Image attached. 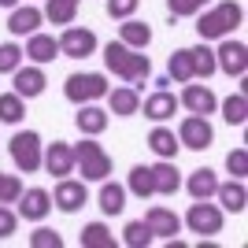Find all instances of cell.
<instances>
[{"label":"cell","instance_id":"obj_1","mask_svg":"<svg viewBox=\"0 0 248 248\" xmlns=\"http://www.w3.org/2000/svg\"><path fill=\"white\" fill-rule=\"evenodd\" d=\"M104 63H108V71L119 74V78H126V82H148V74H152V63H148V56H141L137 48H130V45L123 41H111L108 48H104Z\"/></svg>","mask_w":248,"mask_h":248},{"label":"cell","instance_id":"obj_2","mask_svg":"<svg viewBox=\"0 0 248 248\" xmlns=\"http://www.w3.org/2000/svg\"><path fill=\"white\" fill-rule=\"evenodd\" d=\"M241 19H245L241 4L226 0V4H218L215 11L200 15V22H197V33H200V41H218V37H226V33L233 30V26H241Z\"/></svg>","mask_w":248,"mask_h":248},{"label":"cell","instance_id":"obj_3","mask_svg":"<svg viewBox=\"0 0 248 248\" xmlns=\"http://www.w3.org/2000/svg\"><path fill=\"white\" fill-rule=\"evenodd\" d=\"M74 167L85 174V182H104V178L111 174V155L104 152L96 141L85 137L82 145H74Z\"/></svg>","mask_w":248,"mask_h":248},{"label":"cell","instance_id":"obj_4","mask_svg":"<svg viewBox=\"0 0 248 248\" xmlns=\"http://www.w3.org/2000/svg\"><path fill=\"white\" fill-rule=\"evenodd\" d=\"M63 93L74 104L100 100V96H108V78H104V74H71L67 85H63Z\"/></svg>","mask_w":248,"mask_h":248},{"label":"cell","instance_id":"obj_5","mask_svg":"<svg viewBox=\"0 0 248 248\" xmlns=\"http://www.w3.org/2000/svg\"><path fill=\"white\" fill-rule=\"evenodd\" d=\"M11 159H15V167H19V170L33 174V170L41 167V137L33 134V130L15 134V137H11Z\"/></svg>","mask_w":248,"mask_h":248},{"label":"cell","instance_id":"obj_6","mask_svg":"<svg viewBox=\"0 0 248 248\" xmlns=\"http://www.w3.org/2000/svg\"><path fill=\"white\" fill-rule=\"evenodd\" d=\"M211 141H215V130L207 123V115H189L186 123H182V130H178V145L193 148V152L211 148Z\"/></svg>","mask_w":248,"mask_h":248},{"label":"cell","instance_id":"obj_7","mask_svg":"<svg viewBox=\"0 0 248 248\" xmlns=\"http://www.w3.org/2000/svg\"><path fill=\"white\" fill-rule=\"evenodd\" d=\"M186 226L193 233H200V237H215L218 230H222V211L215 204H207V200H197L186 215Z\"/></svg>","mask_w":248,"mask_h":248},{"label":"cell","instance_id":"obj_8","mask_svg":"<svg viewBox=\"0 0 248 248\" xmlns=\"http://www.w3.org/2000/svg\"><path fill=\"white\" fill-rule=\"evenodd\" d=\"M60 52L67 60H85V56L96 52V33L85 30V26H67L60 37Z\"/></svg>","mask_w":248,"mask_h":248},{"label":"cell","instance_id":"obj_9","mask_svg":"<svg viewBox=\"0 0 248 248\" xmlns=\"http://www.w3.org/2000/svg\"><path fill=\"white\" fill-rule=\"evenodd\" d=\"M215 67L218 71H226L230 78H245V71H248V48H245V41H222L218 45V52H215Z\"/></svg>","mask_w":248,"mask_h":248},{"label":"cell","instance_id":"obj_10","mask_svg":"<svg viewBox=\"0 0 248 248\" xmlns=\"http://www.w3.org/2000/svg\"><path fill=\"white\" fill-rule=\"evenodd\" d=\"M41 163H45V170L48 174H71L74 170V145H67V141H56V145H48L45 148V155H41Z\"/></svg>","mask_w":248,"mask_h":248},{"label":"cell","instance_id":"obj_11","mask_svg":"<svg viewBox=\"0 0 248 248\" xmlns=\"http://www.w3.org/2000/svg\"><path fill=\"white\" fill-rule=\"evenodd\" d=\"M15 204H19V215L26 218V222H41V218L52 211V197L45 193V189H30V193H22Z\"/></svg>","mask_w":248,"mask_h":248},{"label":"cell","instance_id":"obj_12","mask_svg":"<svg viewBox=\"0 0 248 248\" xmlns=\"http://www.w3.org/2000/svg\"><path fill=\"white\" fill-rule=\"evenodd\" d=\"M85 197H89V193H85V182H71V178H63L60 186H56V197H52V200H56L60 211L74 215V211L85 204Z\"/></svg>","mask_w":248,"mask_h":248},{"label":"cell","instance_id":"obj_13","mask_svg":"<svg viewBox=\"0 0 248 248\" xmlns=\"http://www.w3.org/2000/svg\"><path fill=\"white\" fill-rule=\"evenodd\" d=\"M145 222H148V230H152V237H167V241L182 230V218H178L170 207H148Z\"/></svg>","mask_w":248,"mask_h":248},{"label":"cell","instance_id":"obj_14","mask_svg":"<svg viewBox=\"0 0 248 248\" xmlns=\"http://www.w3.org/2000/svg\"><path fill=\"white\" fill-rule=\"evenodd\" d=\"M11 74H15V93H19L22 100L45 93V71L41 67H15Z\"/></svg>","mask_w":248,"mask_h":248},{"label":"cell","instance_id":"obj_15","mask_svg":"<svg viewBox=\"0 0 248 248\" xmlns=\"http://www.w3.org/2000/svg\"><path fill=\"white\" fill-rule=\"evenodd\" d=\"M182 104H186L193 115H211L218 108L215 93H211L207 85H189V82H186V93H182Z\"/></svg>","mask_w":248,"mask_h":248},{"label":"cell","instance_id":"obj_16","mask_svg":"<svg viewBox=\"0 0 248 248\" xmlns=\"http://www.w3.org/2000/svg\"><path fill=\"white\" fill-rule=\"evenodd\" d=\"M148 170H152V186H155V193H163V197H174V193H178L182 178H178V170H174V163H170V159H163V163H155V167H148Z\"/></svg>","mask_w":248,"mask_h":248},{"label":"cell","instance_id":"obj_17","mask_svg":"<svg viewBox=\"0 0 248 248\" xmlns=\"http://www.w3.org/2000/svg\"><path fill=\"white\" fill-rule=\"evenodd\" d=\"M41 19H45V11H37V8H15V11H11V19H8V30L15 33V37H22V33H37Z\"/></svg>","mask_w":248,"mask_h":248},{"label":"cell","instance_id":"obj_18","mask_svg":"<svg viewBox=\"0 0 248 248\" xmlns=\"http://www.w3.org/2000/svg\"><path fill=\"white\" fill-rule=\"evenodd\" d=\"M56 52H60L56 37H48V33H30V41H26V52H22V56H30L33 63H52V60H56Z\"/></svg>","mask_w":248,"mask_h":248},{"label":"cell","instance_id":"obj_19","mask_svg":"<svg viewBox=\"0 0 248 248\" xmlns=\"http://www.w3.org/2000/svg\"><path fill=\"white\" fill-rule=\"evenodd\" d=\"M174 111H178V100H174V93H167V89H159V93H152L145 100V115L152 123H163V119H170Z\"/></svg>","mask_w":248,"mask_h":248},{"label":"cell","instance_id":"obj_20","mask_svg":"<svg viewBox=\"0 0 248 248\" xmlns=\"http://www.w3.org/2000/svg\"><path fill=\"white\" fill-rule=\"evenodd\" d=\"M78 130H82L85 137H96L108 130V111H100V108H93V104H82V111H78Z\"/></svg>","mask_w":248,"mask_h":248},{"label":"cell","instance_id":"obj_21","mask_svg":"<svg viewBox=\"0 0 248 248\" xmlns=\"http://www.w3.org/2000/svg\"><path fill=\"white\" fill-rule=\"evenodd\" d=\"M108 104H111V111H115V115H137V108H141L137 85H123V89H111V93H108Z\"/></svg>","mask_w":248,"mask_h":248},{"label":"cell","instance_id":"obj_22","mask_svg":"<svg viewBox=\"0 0 248 248\" xmlns=\"http://www.w3.org/2000/svg\"><path fill=\"white\" fill-rule=\"evenodd\" d=\"M218 189V178L215 170H207V167H200V170H193V178H189V197L193 200H211Z\"/></svg>","mask_w":248,"mask_h":248},{"label":"cell","instance_id":"obj_23","mask_svg":"<svg viewBox=\"0 0 248 248\" xmlns=\"http://www.w3.org/2000/svg\"><path fill=\"white\" fill-rule=\"evenodd\" d=\"M119 41L130 45V48H148L152 30H148L145 22H137V19H123V26H119Z\"/></svg>","mask_w":248,"mask_h":248},{"label":"cell","instance_id":"obj_24","mask_svg":"<svg viewBox=\"0 0 248 248\" xmlns=\"http://www.w3.org/2000/svg\"><path fill=\"white\" fill-rule=\"evenodd\" d=\"M126 207V189L119 186V182H108L104 178V186H100V211L104 215H119Z\"/></svg>","mask_w":248,"mask_h":248},{"label":"cell","instance_id":"obj_25","mask_svg":"<svg viewBox=\"0 0 248 248\" xmlns=\"http://www.w3.org/2000/svg\"><path fill=\"white\" fill-rule=\"evenodd\" d=\"M148 148H152V152L159 155V159H174V155H178V148H182V145H178V137L170 134V130L155 126L152 134H148Z\"/></svg>","mask_w":248,"mask_h":248},{"label":"cell","instance_id":"obj_26","mask_svg":"<svg viewBox=\"0 0 248 248\" xmlns=\"http://www.w3.org/2000/svg\"><path fill=\"white\" fill-rule=\"evenodd\" d=\"M215 197H218V204L226 207V211L241 215V211H245L248 193H245V186H241V182H226V186H218V189H215Z\"/></svg>","mask_w":248,"mask_h":248},{"label":"cell","instance_id":"obj_27","mask_svg":"<svg viewBox=\"0 0 248 248\" xmlns=\"http://www.w3.org/2000/svg\"><path fill=\"white\" fill-rule=\"evenodd\" d=\"M189 60H193V78H211V74L218 71V67H215V52L207 48V45L189 48Z\"/></svg>","mask_w":248,"mask_h":248},{"label":"cell","instance_id":"obj_28","mask_svg":"<svg viewBox=\"0 0 248 248\" xmlns=\"http://www.w3.org/2000/svg\"><path fill=\"white\" fill-rule=\"evenodd\" d=\"M222 119H226L230 126H245V119H248V96L245 93L226 96V100H222Z\"/></svg>","mask_w":248,"mask_h":248},{"label":"cell","instance_id":"obj_29","mask_svg":"<svg viewBox=\"0 0 248 248\" xmlns=\"http://www.w3.org/2000/svg\"><path fill=\"white\" fill-rule=\"evenodd\" d=\"M167 74L174 78V82H193V60H189V48H178L170 60H167Z\"/></svg>","mask_w":248,"mask_h":248},{"label":"cell","instance_id":"obj_30","mask_svg":"<svg viewBox=\"0 0 248 248\" xmlns=\"http://www.w3.org/2000/svg\"><path fill=\"white\" fill-rule=\"evenodd\" d=\"M74 11H78V4H74V0H48L45 19L56 22V26H71V22H74Z\"/></svg>","mask_w":248,"mask_h":248},{"label":"cell","instance_id":"obj_31","mask_svg":"<svg viewBox=\"0 0 248 248\" xmlns=\"http://www.w3.org/2000/svg\"><path fill=\"white\" fill-rule=\"evenodd\" d=\"M82 248H115V237L108 233L104 222H89L82 230Z\"/></svg>","mask_w":248,"mask_h":248},{"label":"cell","instance_id":"obj_32","mask_svg":"<svg viewBox=\"0 0 248 248\" xmlns=\"http://www.w3.org/2000/svg\"><path fill=\"white\" fill-rule=\"evenodd\" d=\"M123 245H130V248H145V245H152V230H148L145 218L126 222V230H123Z\"/></svg>","mask_w":248,"mask_h":248},{"label":"cell","instance_id":"obj_33","mask_svg":"<svg viewBox=\"0 0 248 248\" xmlns=\"http://www.w3.org/2000/svg\"><path fill=\"white\" fill-rule=\"evenodd\" d=\"M130 193H134V197H141V200H148V197L155 193L152 170H148V167H134V170H130Z\"/></svg>","mask_w":248,"mask_h":248},{"label":"cell","instance_id":"obj_34","mask_svg":"<svg viewBox=\"0 0 248 248\" xmlns=\"http://www.w3.org/2000/svg\"><path fill=\"white\" fill-rule=\"evenodd\" d=\"M26 115V104H22L19 93H4L0 96V123H19Z\"/></svg>","mask_w":248,"mask_h":248},{"label":"cell","instance_id":"obj_35","mask_svg":"<svg viewBox=\"0 0 248 248\" xmlns=\"http://www.w3.org/2000/svg\"><path fill=\"white\" fill-rule=\"evenodd\" d=\"M19 60H22V48L19 45H0V74H11L15 67H19Z\"/></svg>","mask_w":248,"mask_h":248},{"label":"cell","instance_id":"obj_36","mask_svg":"<svg viewBox=\"0 0 248 248\" xmlns=\"http://www.w3.org/2000/svg\"><path fill=\"white\" fill-rule=\"evenodd\" d=\"M19 197H22V182L15 174H4V182H0V204H15Z\"/></svg>","mask_w":248,"mask_h":248},{"label":"cell","instance_id":"obj_37","mask_svg":"<svg viewBox=\"0 0 248 248\" xmlns=\"http://www.w3.org/2000/svg\"><path fill=\"white\" fill-rule=\"evenodd\" d=\"M30 245L33 248H63V237H60V233H56V230H33V233H30Z\"/></svg>","mask_w":248,"mask_h":248},{"label":"cell","instance_id":"obj_38","mask_svg":"<svg viewBox=\"0 0 248 248\" xmlns=\"http://www.w3.org/2000/svg\"><path fill=\"white\" fill-rule=\"evenodd\" d=\"M226 170L233 178H245L248 174V152H245V148H233V152L226 155Z\"/></svg>","mask_w":248,"mask_h":248},{"label":"cell","instance_id":"obj_39","mask_svg":"<svg viewBox=\"0 0 248 248\" xmlns=\"http://www.w3.org/2000/svg\"><path fill=\"white\" fill-rule=\"evenodd\" d=\"M167 8H170V19H186V15H197L204 4L200 0H167Z\"/></svg>","mask_w":248,"mask_h":248},{"label":"cell","instance_id":"obj_40","mask_svg":"<svg viewBox=\"0 0 248 248\" xmlns=\"http://www.w3.org/2000/svg\"><path fill=\"white\" fill-rule=\"evenodd\" d=\"M137 4H141V0H108V15H111V19H130L137 11Z\"/></svg>","mask_w":248,"mask_h":248},{"label":"cell","instance_id":"obj_41","mask_svg":"<svg viewBox=\"0 0 248 248\" xmlns=\"http://www.w3.org/2000/svg\"><path fill=\"white\" fill-rule=\"evenodd\" d=\"M15 222H19V218H15V211H11V207H4V204H0V241H4V237H11V233H15Z\"/></svg>","mask_w":248,"mask_h":248},{"label":"cell","instance_id":"obj_42","mask_svg":"<svg viewBox=\"0 0 248 248\" xmlns=\"http://www.w3.org/2000/svg\"><path fill=\"white\" fill-rule=\"evenodd\" d=\"M15 4H19V0H0V8H15Z\"/></svg>","mask_w":248,"mask_h":248},{"label":"cell","instance_id":"obj_43","mask_svg":"<svg viewBox=\"0 0 248 248\" xmlns=\"http://www.w3.org/2000/svg\"><path fill=\"white\" fill-rule=\"evenodd\" d=\"M200 4H207V0H200Z\"/></svg>","mask_w":248,"mask_h":248},{"label":"cell","instance_id":"obj_44","mask_svg":"<svg viewBox=\"0 0 248 248\" xmlns=\"http://www.w3.org/2000/svg\"><path fill=\"white\" fill-rule=\"evenodd\" d=\"M0 182H4V174H0Z\"/></svg>","mask_w":248,"mask_h":248}]
</instances>
